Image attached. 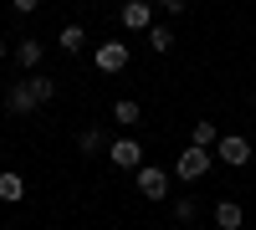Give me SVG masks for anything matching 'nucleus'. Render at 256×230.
Wrapping results in <instances>:
<instances>
[{
  "mask_svg": "<svg viewBox=\"0 0 256 230\" xmlns=\"http://www.w3.org/2000/svg\"><path fill=\"white\" fill-rule=\"evenodd\" d=\"M138 195L144 200H169V184H174V174L169 169H159V164H138Z\"/></svg>",
  "mask_w": 256,
  "mask_h": 230,
  "instance_id": "obj_1",
  "label": "nucleus"
},
{
  "mask_svg": "<svg viewBox=\"0 0 256 230\" xmlns=\"http://www.w3.org/2000/svg\"><path fill=\"white\" fill-rule=\"evenodd\" d=\"M216 159H220V164H230V169H246V164H251V143H246L241 133H220Z\"/></svg>",
  "mask_w": 256,
  "mask_h": 230,
  "instance_id": "obj_2",
  "label": "nucleus"
},
{
  "mask_svg": "<svg viewBox=\"0 0 256 230\" xmlns=\"http://www.w3.org/2000/svg\"><path fill=\"white\" fill-rule=\"evenodd\" d=\"M210 164H216V154H210V149H195V143H190V149L174 159V174H180V179H200Z\"/></svg>",
  "mask_w": 256,
  "mask_h": 230,
  "instance_id": "obj_3",
  "label": "nucleus"
},
{
  "mask_svg": "<svg viewBox=\"0 0 256 230\" xmlns=\"http://www.w3.org/2000/svg\"><path fill=\"white\" fill-rule=\"evenodd\" d=\"M92 61H98V72H123L134 61V51H128V41H102Z\"/></svg>",
  "mask_w": 256,
  "mask_h": 230,
  "instance_id": "obj_4",
  "label": "nucleus"
},
{
  "mask_svg": "<svg viewBox=\"0 0 256 230\" xmlns=\"http://www.w3.org/2000/svg\"><path fill=\"white\" fill-rule=\"evenodd\" d=\"M6 108H10V118H31V113L41 108V102H36V92H31V82H26V77H20L16 87L6 92Z\"/></svg>",
  "mask_w": 256,
  "mask_h": 230,
  "instance_id": "obj_5",
  "label": "nucleus"
},
{
  "mask_svg": "<svg viewBox=\"0 0 256 230\" xmlns=\"http://www.w3.org/2000/svg\"><path fill=\"white\" fill-rule=\"evenodd\" d=\"M108 159L118 164V169H138V164H144V143L138 138H118L113 149H108Z\"/></svg>",
  "mask_w": 256,
  "mask_h": 230,
  "instance_id": "obj_6",
  "label": "nucleus"
},
{
  "mask_svg": "<svg viewBox=\"0 0 256 230\" xmlns=\"http://www.w3.org/2000/svg\"><path fill=\"white\" fill-rule=\"evenodd\" d=\"M123 26L128 31H148L154 26V5H148V0H128L123 5Z\"/></svg>",
  "mask_w": 256,
  "mask_h": 230,
  "instance_id": "obj_7",
  "label": "nucleus"
},
{
  "mask_svg": "<svg viewBox=\"0 0 256 230\" xmlns=\"http://www.w3.org/2000/svg\"><path fill=\"white\" fill-rule=\"evenodd\" d=\"M216 225H220V230H241V225H246L241 200H220V205H216Z\"/></svg>",
  "mask_w": 256,
  "mask_h": 230,
  "instance_id": "obj_8",
  "label": "nucleus"
},
{
  "mask_svg": "<svg viewBox=\"0 0 256 230\" xmlns=\"http://www.w3.org/2000/svg\"><path fill=\"white\" fill-rule=\"evenodd\" d=\"M56 46L67 51V56H82V46H88V31L72 20V26H62V31H56Z\"/></svg>",
  "mask_w": 256,
  "mask_h": 230,
  "instance_id": "obj_9",
  "label": "nucleus"
},
{
  "mask_svg": "<svg viewBox=\"0 0 256 230\" xmlns=\"http://www.w3.org/2000/svg\"><path fill=\"white\" fill-rule=\"evenodd\" d=\"M190 143H195V149H216V143H220V128H216L210 118H200L195 128H190Z\"/></svg>",
  "mask_w": 256,
  "mask_h": 230,
  "instance_id": "obj_10",
  "label": "nucleus"
},
{
  "mask_svg": "<svg viewBox=\"0 0 256 230\" xmlns=\"http://www.w3.org/2000/svg\"><path fill=\"white\" fill-rule=\"evenodd\" d=\"M16 61H20L26 72H36V67H41V41H36V36H26V41L16 46Z\"/></svg>",
  "mask_w": 256,
  "mask_h": 230,
  "instance_id": "obj_11",
  "label": "nucleus"
},
{
  "mask_svg": "<svg viewBox=\"0 0 256 230\" xmlns=\"http://www.w3.org/2000/svg\"><path fill=\"white\" fill-rule=\"evenodd\" d=\"M20 195H26V179L20 174H0V205H16Z\"/></svg>",
  "mask_w": 256,
  "mask_h": 230,
  "instance_id": "obj_12",
  "label": "nucleus"
},
{
  "mask_svg": "<svg viewBox=\"0 0 256 230\" xmlns=\"http://www.w3.org/2000/svg\"><path fill=\"white\" fill-rule=\"evenodd\" d=\"M113 118L123 123V128H134V123L144 118V108H138V102H134V97H118V102H113Z\"/></svg>",
  "mask_w": 256,
  "mask_h": 230,
  "instance_id": "obj_13",
  "label": "nucleus"
},
{
  "mask_svg": "<svg viewBox=\"0 0 256 230\" xmlns=\"http://www.w3.org/2000/svg\"><path fill=\"white\" fill-rule=\"evenodd\" d=\"M26 82H31V92H36V102H52V97H56V82H52L46 72H31Z\"/></svg>",
  "mask_w": 256,
  "mask_h": 230,
  "instance_id": "obj_14",
  "label": "nucleus"
},
{
  "mask_svg": "<svg viewBox=\"0 0 256 230\" xmlns=\"http://www.w3.org/2000/svg\"><path fill=\"white\" fill-rule=\"evenodd\" d=\"M144 36H148V46H154V51H169V46H174V31H169V26H148Z\"/></svg>",
  "mask_w": 256,
  "mask_h": 230,
  "instance_id": "obj_15",
  "label": "nucleus"
},
{
  "mask_svg": "<svg viewBox=\"0 0 256 230\" xmlns=\"http://www.w3.org/2000/svg\"><path fill=\"white\" fill-rule=\"evenodd\" d=\"M77 149H82V154H98V149H102V128H82V133H77Z\"/></svg>",
  "mask_w": 256,
  "mask_h": 230,
  "instance_id": "obj_16",
  "label": "nucleus"
},
{
  "mask_svg": "<svg viewBox=\"0 0 256 230\" xmlns=\"http://www.w3.org/2000/svg\"><path fill=\"white\" fill-rule=\"evenodd\" d=\"M174 215L180 220H195V200H174Z\"/></svg>",
  "mask_w": 256,
  "mask_h": 230,
  "instance_id": "obj_17",
  "label": "nucleus"
},
{
  "mask_svg": "<svg viewBox=\"0 0 256 230\" xmlns=\"http://www.w3.org/2000/svg\"><path fill=\"white\" fill-rule=\"evenodd\" d=\"M10 5H16V10H20V15H31V10H36V5H41V0H10Z\"/></svg>",
  "mask_w": 256,
  "mask_h": 230,
  "instance_id": "obj_18",
  "label": "nucleus"
},
{
  "mask_svg": "<svg viewBox=\"0 0 256 230\" xmlns=\"http://www.w3.org/2000/svg\"><path fill=\"white\" fill-rule=\"evenodd\" d=\"M159 5H164L169 15H180V10H184V0H159Z\"/></svg>",
  "mask_w": 256,
  "mask_h": 230,
  "instance_id": "obj_19",
  "label": "nucleus"
},
{
  "mask_svg": "<svg viewBox=\"0 0 256 230\" xmlns=\"http://www.w3.org/2000/svg\"><path fill=\"white\" fill-rule=\"evenodd\" d=\"M0 61H6V36H0Z\"/></svg>",
  "mask_w": 256,
  "mask_h": 230,
  "instance_id": "obj_20",
  "label": "nucleus"
}]
</instances>
